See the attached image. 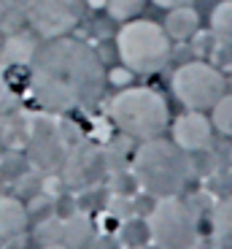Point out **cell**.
Segmentation results:
<instances>
[{
    "instance_id": "21",
    "label": "cell",
    "mask_w": 232,
    "mask_h": 249,
    "mask_svg": "<svg viewBox=\"0 0 232 249\" xmlns=\"http://www.w3.org/2000/svg\"><path fill=\"white\" fill-rule=\"evenodd\" d=\"M108 212H111V217L119 219V222H122V219L135 217V209H132V198H127V195H116L113 200H108Z\"/></svg>"
},
{
    "instance_id": "23",
    "label": "cell",
    "mask_w": 232,
    "mask_h": 249,
    "mask_svg": "<svg viewBox=\"0 0 232 249\" xmlns=\"http://www.w3.org/2000/svg\"><path fill=\"white\" fill-rule=\"evenodd\" d=\"M92 249H124V247H122V241L113 236V233H106V236H97V238H94Z\"/></svg>"
},
{
    "instance_id": "17",
    "label": "cell",
    "mask_w": 232,
    "mask_h": 249,
    "mask_svg": "<svg viewBox=\"0 0 232 249\" xmlns=\"http://www.w3.org/2000/svg\"><path fill=\"white\" fill-rule=\"evenodd\" d=\"M211 124L214 130L232 136V92H224L216 100V106L211 108Z\"/></svg>"
},
{
    "instance_id": "8",
    "label": "cell",
    "mask_w": 232,
    "mask_h": 249,
    "mask_svg": "<svg viewBox=\"0 0 232 249\" xmlns=\"http://www.w3.org/2000/svg\"><path fill=\"white\" fill-rule=\"evenodd\" d=\"M65 171H68V181H70V184H73V187H84V190H87V187H94L103 176L108 174V155H106V152H100L97 146L84 143V146H78V149L68 157Z\"/></svg>"
},
{
    "instance_id": "26",
    "label": "cell",
    "mask_w": 232,
    "mask_h": 249,
    "mask_svg": "<svg viewBox=\"0 0 232 249\" xmlns=\"http://www.w3.org/2000/svg\"><path fill=\"white\" fill-rule=\"evenodd\" d=\"M3 95H6V79H3V71H0V100H3Z\"/></svg>"
},
{
    "instance_id": "27",
    "label": "cell",
    "mask_w": 232,
    "mask_h": 249,
    "mask_svg": "<svg viewBox=\"0 0 232 249\" xmlns=\"http://www.w3.org/2000/svg\"><path fill=\"white\" fill-rule=\"evenodd\" d=\"M143 249H162V247H159V244H154V241H149V244H146Z\"/></svg>"
},
{
    "instance_id": "4",
    "label": "cell",
    "mask_w": 232,
    "mask_h": 249,
    "mask_svg": "<svg viewBox=\"0 0 232 249\" xmlns=\"http://www.w3.org/2000/svg\"><path fill=\"white\" fill-rule=\"evenodd\" d=\"M119 60L130 73H157L170 62L173 46L165 27L151 19H132L116 36Z\"/></svg>"
},
{
    "instance_id": "10",
    "label": "cell",
    "mask_w": 232,
    "mask_h": 249,
    "mask_svg": "<svg viewBox=\"0 0 232 249\" xmlns=\"http://www.w3.org/2000/svg\"><path fill=\"white\" fill-rule=\"evenodd\" d=\"M30 155L41 168H57L65 162V146L62 138L51 122H38L30 138Z\"/></svg>"
},
{
    "instance_id": "16",
    "label": "cell",
    "mask_w": 232,
    "mask_h": 249,
    "mask_svg": "<svg viewBox=\"0 0 232 249\" xmlns=\"http://www.w3.org/2000/svg\"><path fill=\"white\" fill-rule=\"evenodd\" d=\"M211 228L219 238L232 241V195L221 198L219 203L211 209Z\"/></svg>"
},
{
    "instance_id": "12",
    "label": "cell",
    "mask_w": 232,
    "mask_h": 249,
    "mask_svg": "<svg viewBox=\"0 0 232 249\" xmlns=\"http://www.w3.org/2000/svg\"><path fill=\"white\" fill-rule=\"evenodd\" d=\"M197 30H200V17L192 6H178L168 11L165 33L170 36V41H189L197 36Z\"/></svg>"
},
{
    "instance_id": "7",
    "label": "cell",
    "mask_w": 232,
    "mask_h": 249,
    "mask_svg": "<svg viewBox=\"0 0 232 249\" xmlns=\"http://www.w3.org/2000/svg\"><path fill=\"white\" fill-rule=\"evenodd\" d=\"M84 17V0H27L25 19L30 27L49 38L68 36L73 27H78Z\"/></svg>"
},
{
    "instance_id": "2",
    "label": "cell",
    "mask_w": 232,
    "mask_h": 249,
    "mask_svg": "<svg viewBox=\"0 0 232 249\" xmlns=\"http://www.w3.org/2000/svg\"><path fill=\"white\" fill-rule=\"evenodd\" d=\"M132 174L143 193L154 198H176L192 179L189 152H184L176 141L162 136L140 141L132 160Z\"/></svg>"
},
{
    "instance_id": "15",
    "label": "cell",
    "mask_w": 232,
    "mask_h": 249,
    "mask_svg": "<svg viewBox=\"0 0 232 249\" xmlns=\"http://www.w3.org/2000/svg\"><path fill=\"white\" fill-rule=\"evenodd\" d=\"M116 238L122 241L124 249H143L151 241V228L146 217H130L122 219L119 228H116Z\"/></svg>"
},
{
    "instance_id": "25",
    "label": "cell",
    "mask_w": 232,
    "mask_h": 249,
    "mask_svg": "<svg viewBox=\"0 0 232 249\" xmlns=\"http://www.w3.org/2000/svg\"><path fill=\"white\" fill-rule=\"evenodd\" d=\"M151 3H154V6H159V8H178V6H186L189 0H151Z\"/></svg>"
},
{
    "instance_id": "24",
    "label": "cell",
    "mask_w": 232,
    "mask_h": 249,
    "mask_svg": "<svg viewBox=\"0 0 232 249\" xmlns=\"http://www.w3.org/2000/svg\"><path fill=\"white\" fill-rule=\"evenodd\" d=\"M73 212H76V203L70 198H65V200H60V203H57V214H60L62 219L73 217Z\"/></svg>"
},
{
    "instance_id": "1",
    "label": "cell",
    "mask_w": 232,
    "mask_h": 249,
    "mask_svg": "<svg viewBox=\"0 0 232 249\" xmlns=\"http://www.w3.org/2000/svg\"><path fill=\"white\" fill-rule=\"evenodd\" d=\"M106 84L97 52L70 36L49 38L30 60V87L35 100L49 111H70L100 98Z\"/></svg>"
},
{
    "instance_id": "11",
    "label": "cell",
    "mask_w": 232,
    "mask_h": 249,
    "mask_svg": "<svg viewBox=\"0 0 232 249\" xmlns=\"http://www.w3.org/2000/svg\"><path fill=\"white\" fill-rule=\"evenodd\" d=\"M35 49H38V44L30 33L14 30V33H8L3 46H0V62L3 65H30Z\"/></svg>"
},
{
    "instance_id": "28",
    "label": "cell",
    "mask_w": 232,
    "mask_h": 249,
    "mask_svg": "<svg viewBox=\"0 0 232 249\" xmlns=\"http://www.w3.org/2000/svg\"><path fill=\"white\" fill-rule=\"evenodd\" d=\"M46 249H70V247H46Z\"/></svg>"
},
{
    "instance_id": "6",
    "label": "cell",
    "mask_w": 232,
    "mask_h": 249,
    "mask_svg": "<svg viewBox=\"0 0 232 249\" xmlns=\"http://www.w3.org/2000/svg\"><path fill=\"white\" fill-rule=\"evenodd\" d=\"M151 241L162 249H192L197 241V217L192 206L181 198H159L154 214L149 217Z\"/></svg>"
},
{
    "instance_id": "3",
    "label": "cell",
    "mask_w": 232,
    "mask_h": 249,
    "mask_svg": "<svg viewBox=\"0 0 232 249\" xmlns=\"http://www.w3.org/2000/svg\"><path fill=\"white\" fill-rule=\"evenodd\" d=\"M111 119L122 133H127L135 141H149V138L162 136L170 124L165 98L149 87H130L113 95Z\"/></svg>"
},
{
    "instance_id": "13",
    "label": "cell",
    "mask_w": 232,
    "mask_h": 249,
    "mask_svg": "<svg viewBox=\"0 0 232 249\" xmlns=\"http://www.w3.org/2000/svg\"><path fill=\"white\" fill-rule=\"evenodd\" d=\"M62 238H65V247L70 249H92L94 238H97V228L89 217L73 214L62 225Z\"/></svg>"
},
{
    "instance_id": "22",
    "label": "cell",
    "mask_w": 232,
    "mask_h": 249,
    "mask_svg": "<svg viewBox=\"0 0 232 249\" xmlns=\"http://www.w3.org/2000/svg\"><path fill=\"white\" fill-rule=\"evenodd\" d=\"M159 198L143 193V195H132V209H135V217H151L154 209H157Z\"/></svg>"
},
{
    "instance_id": "19",
    "label": "cell",
    "mask_w": 232,
    "mask_h": 249,
    "mask_svg": "<svg viewBox=\"0 0 232 249\" xmlns=\"http://www.w3.org/2000/svg\"><path fill=\"white\" fill-rule=\"evenodd\" d=\"M108 200H111L108 190L94 184V187H87V190H84V195L78 198V209H81L84 214H97V212H106L108 209Z\"/></svg>"
},
{
    "instance_id": "9",
    "label": "cell",
    "mask_w": 232,
    "mask_h": 249,
    "mask_svg": "<svg viewBox=\"0 0 232 249\" xmlns=\"http://www.w3.org/2000/svg\"><path fill=\"white\" fill-rule=\"evenodd\" d=\"M173 141L181 146L184 152H202L211 149L214 143V124L202 111H192L176 119L173 124Z\"/></svg>"
},
{
    "instance_id": "14",
    "label": "cell",
    "mask_w": 232,
    "mask_h": 249,
    "mask_svg": "<svg viewBox=\"0 0 232 249\" xmlns=\"http://www.w3.org/2000/svg\"><path fill=\"white\" fill-rule=\"evenodd\" d=\"M211 33L216 46L224 52V60H232V0L219 3L211 14Z\"/></svg>"
},
{
    "instance_id": "20",
    "label": "cell",
    "mask_w": 232,
    "mask_h": 249,
    "mask_svg": "<svg viewBox=\"0 0 232 249\" xmlns=\"http://www.w3.org/2000/svg\"><path fill=\"white\" fill-rule=\"evenodd\" d=\"M111 190H113L116 195H135V193L140 190V184H138V179H135V174L119 171V174H113Z\"/></svg>"
},
{
    "instance_id": "18",
    "label": "cell",
    "mask_w": 232,
    "mask_h": 249,
    "mask_svg": "<svg viewBox=\"0 0 232 249\" xmlns=\"http://www.w3.org/2000/svg\"><path fill=\"white\" fill-rule=\"evenodd\" d=\"M106 8L116 22H132L146 8V0H106Z\"/></svg>"
},
{
    "instance_id": "5",
    "label": "cell",
    "mask_w": 232,
    "mask_h": 249,
    "mask_svg": "<svg viewBox=\"0 0 232 249\" xmlns=\"http://www.w3.org/2000/svg\"><path fill=\"white\" fill-rule=\"evenodd\" d=\"M173 92L192 111H211L227 92V79L216 65L205 60L186 62L173 73Z\"/></svg>"
}]
</instances>
